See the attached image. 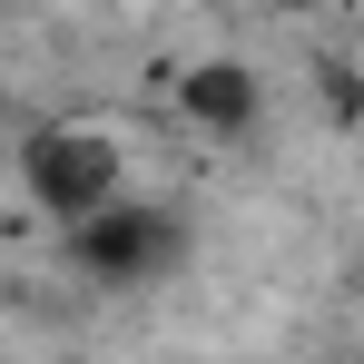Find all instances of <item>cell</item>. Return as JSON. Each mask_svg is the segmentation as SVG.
Instances as JSON below:
<instances>
[{"instance_id": "1", "label": "cell", "mask_w": 364, "mask_h": 364, "mask_svg": "<svg viewBox=\"0 0 364 364\" xmlns=\"http://www.w3.org/2000/svg\"><path fill=\"white\" fill-rule=\"evenodd\" d=\"M20 197H30L60 237L89 227L99 207H119V197H128L119 128H99V119H40L30 138H20Z\"/></svg>"}, {"instance_id": "2", "label": "cell", "mask_w": 364, "mask_h": 364, "mask_svg": "<svg viewBox=\"0 0 364 364\" xmlns=\"http://www.w3.org/2000/svg\"><path fill=\"white\" fill-rule=\"evenodd\" d=\"M69 266L89 276V286H109V296H138V286H158L168 266H187V217L168 197H138L128 187L119 207H99L89 227H69Z\"/></svg>"}, {"instance_id": "3", "label": "cell", "mask_w": 364, "mask_h": 364, "mask_svg": "<svg viewBox=\"0 0 364 364\" xmlns=\"http://www.w3.org/2000/svg\"><path fill=\"white\" fill-rule=\"evenodd\" d=\"M178 109H187V128H207V138H246V128L266 119V79L246 60H197L178 79Z\"/></svg>"}]
</instances>
